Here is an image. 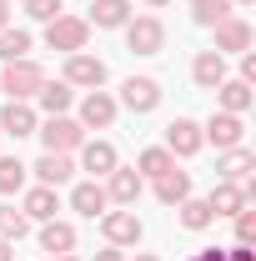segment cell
<instances>
[{
  "label": "cell",
  "mask_w": 256,
  "mask_h": 261,
  "mask_svg": "<svg viewBox=\"0 0 256 261\" xmlns=\"http://www.w3.org/2000/svg\"><path fill=\"white\" fill-rule=\"evenodd\" d=\"M106 206H111V201H106V186H100V181H81V186L70 191V211H81V216H91V221L106 216Z\"/></svg>",
  "instance_id": "obj_17"
},
{
  "label": "cell",
  "mask_w": 256,
  "mask_h": 261,
  "mask_svg": "<svg viewBox=\"0 0 256 261\" xmlns=\"http://www.w3.org/2000/svg\"><path fill=\"white\" fill-rule=\"evenodd\" d=\"M116 106H126V111H136V116H151L161 106V81H151V75H131L126 86H121V100Z\"/></svg>",
  "instance_id": "obj_7"
},
{
  "label": "cell",
  "mask_w": 256,
  "mask_h": 261,
  "mask_svg": "<svg viewBox=\"0 0 256 261\" xmlns=\"http://www.w3.org/2000/svg\"><path fill=\"white\" fill-rule=\"evenodd\" d=\"M231 15V0H191V20L196 25H221Z\"/></svg>",
  "instance_id": "obj_30"
},
{
  "label": "cell",
  "mask_w": 256,
  "mask_h": 261,
  "mask_svg": "<svg viewBox=\"0 0 256 261\" xmlns=\"http://www.w3.org/2000/svg\"><path fill=\"white\" fill-rule=\"evenodd\" d=\"M40 81H45V70L25 56V61H5V70H0V91L10 100H31L35 91H40Z\"/></svg>",
  "instance_id": "obj_1"
},
{
  "label": "cell",
  "mask_w": 256,
  "mask_h": 261,
  "mask_svg": "<svg viewBox=\"0 0 256 261\" xmlns=\"http://www.w3.org/2000/svg\"><path fill=\"white\" fill-rule=\"evenodd\" d=\"M25 231H31L25 211H15V206H0V241H20Z\"/></svg>",
  "instance_id": "obj_31"
},
{
  "label": "cell",
  "mask_w": 256,
  "mask_h": 261,
  "mask_svg": "<svg viewBox=\"0 0 256 261\" xmlns=\"http://www.w3.org/2000/svg\"><path fill=\"white\" fill-rule=\"evenodd\" d=\"M25 56H31V31L5 25L0 31V61H25Z\"/></svg>",
  "instance_id": "obj_28"
},
{
  "label": "cell",
  "mask_w": 256,
  "mask_h": 261,
  "mask_svg": "<svg viewBox=\"0 0 256 261\" xmlns=\"http://www.w3.org/2000/svg\"><path fill=\"white\" fill-rule=\"evenodd\" d=\"M206 141H201V126L196 121H186V116H176L171 126H166V151L171 156H196Z\"/></svg>",
  "instance_id": "obj_11"
},
{
  "label": "cell",
  "mask_w": 256,
  "mask_h": 261,
  "mask_svg": "<svg viewBox=\"0 0 256 261\" xmlns=\"http://www.w3.org/2000/svg\"><path fill=\"white\" fill-rule=\"evenodd\" d=\"M206 206H211V216H236V211H246V191H241V181H216L211 196H206Z\"/></svg>",
  "instance_id": "obj_14"
},
{
  "label": "cell",
  "mask_w": 256,
  "mask_h": 261,
  "mask_svg": "<svg viewBox=\"0 0 256 261\" xmlns=\"http://www.w3.org/2000/svg\"><path fill=\"white\" fill-rule=\"evenodd\" d=\"M25 171H31V166L20 161V156H0V196L20 191V186H25Z\"/></svg>",
  "instance_id": "obj_29"
},
{
  "label": "cell",
  "mask_w": 256,
  "mask_h": 261,
  "mask_svg": "<svg viewBox=\"0 0 256 261\" xmlns=\"http://www.w3.org/2000/svg\"><path fill=\"white\" fill-rule=\"evenodd\" d=\"M10 25V0H0V31Z\"/></svg>",
  "instance_id": "obj_38"
},
{
  "label": "cell",
  "mask_w": 256,
  "mask_h": 261,
  "mask_svg": "<svg viewBox=\"0 0 256 261\" xmlns=\"http://www.w3.org/2000/svg\"><path fill=\"white\" fill-rule=\"evenodd\" d=\"M216 100H221V111H231V116H246L251 111V86L246 81H221L216 86Z\"/></svg>",
  "instance_id": "obj_25"
},
{
  "label": "cell",
  "mask_w": 256,
  "mask_h": 261,
  "mask_svg": "<svg viewBox=\"0 0 256 261\" xmlns=\"http://www.w3.org/2000/svg\"><path fill=\"white\" fill-rule=\"evenodd\" d=\"M141 216L136 211H106L100 216V236H106V246H136L141 241Z\"/></svg>",
  "instance_id": "obj_8"
},
{
  "label": "cell",
  "mask_w": 256,
  "mask_h": 261,
  "mask_svg": "<svg viewBox=\"0 0 256 261\" xmlns=\"http://www.w3.org/2000/svg\"><path fill=\"white\" fill-rule=\"evenodd\" d=\"M50 261H81V256H70V251H65V256H50Z\"/></svg>",
  "instance_id": "obj_40"
},
{
  "label": "cell",
  "mask_w": 256,
  "mask_h": 261,
  "mask_svg": "<svg viewBox=\"0 0 256 261\" xmlns=\"http://www.w3.org/2000/svg\"><path fill=\"white\" fill-rule=\"evenodd\" d=\"M141 186H146V176H141L136 166H116V171L106 176V201H116V206H136V201H141Z\"/></svg>",
  "instance_id": "obj_9"
},
{
  "label": "cell",
  "mask_w": 256,
  "mask_h": 261,
  "mask_svg": "<svg viewBox=\"0 0 256 261\" xmlns=\"http://www.w3.org/2000/svg\"><path fill=\"white\" fill-rule=\"evenodd\" d=\"M146 5H156V10H161V5H171V0H146Z\"/></svg>",
  "instance_id": "obj_41"
},
{
  "label": "cell",
  "mask_w": 256,
  "mask_h": 261,
  "mask_svg": "<svg viewBox=\"0 0 256 261\" xmlns=\"http://www.w3.org/2000/svg\"><path fill=\"white\" fill-rule=\"evenodd\" d=\"M256 241V211H236V246Z\"/></svg>",
  "instance_id": "obj_33"
},
{
  "label": "cell",
  "mask_w": 256,
  "mask_h": 261,
  "mask_svg": "<svg viewBox=\"0 0 256 261\" xmlns=\"http://www.w3.org/2000/svg\"><path fill=\"white\" fill-rule=\"evenodd\" d=\"M126 20H131V0H96L86 25H100V31H121Z\"/></svg>",
  "instance_id": "obj_21"
},
{
  "label": "cell",
  "mask_w": 256,
  "mask_h": 261,
  "mask_svg": "<svg viewBox=\"0 0 256 261\" xmlns=\"http://www.w3.org/2000/svg\"><path fill=\"white\" fill-rule=\"evenodd\" d=\"M96 261H126V256H121V246H106V251H96Z\"/></svg>",
  "instance_id": "obj_36"
},
{
  "label": "cell",
  "mask_w": 256,
  "mask_h": 261,
  "mask_svg": "<svg viewBox=\"0 0 256 261\" xmlns=\"http://www.w3.org/2000/svg\"><path fill=\"white\" fill-rule=\"evenodd\" d=\"M116 111H121V106H116L111 91H91V96L81 100V126L86 130H106L111 121H116Z\"/></svg>",
  "instance_id": "obj_10"
},
{
  "label": "cell",
  "mask_w": 256,
  "mask_h": 261,
  "mask_svg": "<svg viewBox=\"0 0 256 261\" xmlns=\"http://www.w3.org/2000/svg\"><path fill=\"white\" fill-rule=\"evenodd\" d=\"M186 196H191V176H186V171L171 166L166 176H156V201H161V206H181Z\"/></svg>",
  "instance_id": "obj_22"
},
{
  "label": "cell",
  "mask_w": 256,
  "mask_h": 261,
  "mask_svg": "<svg viewBox=\"0 0 256 261\" xmlns=\"http://www.w3.org/2000/svg\"><path fill=\"white\" fill-rule=\"evenodd\" d=\"M191 261H226L221 246H206V251H191Z\"/></svg>",
  "instance_id": "obj_35"
},
{
  "label": "cell",
  "mask_w": 256,
  "mask_h": 261,
  "mask_svg": "<svg viewBox=\"0 0 256 261\" xmlns=\"http://www.w3.org/2000/svg\"><path fill=\"white\" fill-rule=\"evenodd\" d=\"M171 166H176V156H171L166 146H151V151H141V156H136V171H141V176H151V181L166 176Z\"/></svg>",
  "instance_id": "obj_27"
},
{
  "label": "cell",
  "mask_w": 256,
  "mask_h": 261,
  "mask_svg": "<svg viewBox=\"0 0 256 261\" xmlns=\"http://www.w3.org/2000/svg\"><path fill=\"white\" fill-rule=\"evenodd\" d=\"M0 261H15V241H0Z\"/></svg>",
  "instance_id": "obj_37"
},
{
  "label": "cell",
  "mask_w": 256,
  "mask_h": 261,
  "mask_svg": "<svg viewBox=\"0 0 256 261\" xmlns=\"http://www.w3.org/2000/svg\"><path fill=\"white\" fill-rule=\"evenodd\" d=\"M40 251H50V256L75 251V226L70 221H40Z\"/></svg>",
  "instance_id": "obj_20"
},
{
  "label": "cell",
  "mask_w": 256,
  "mask_h": 261,
  "mask_svg": "<svg viewBox=\"0 0 256 261\" xmlns=\"http://www.w3.org/2000/svg\"><path fill=\"white\" fill-rule=\"evenodd\" d=\"M216 31V56H231V50H251V25L241 20V15H226L221 25H211Z\"/></svg>",
  "instance_id": "obj_12"
},
{
  "label": "cell",
  "mask_w": 256,
  "mask_h": 261,
  "mask_svg": "<svg viewBox=\"0 0 256 261\" xmlns=\"http://www.w3.org/2000/svg\"><path fill=\"white\" fill-rule=\"evenodd\" d=\"M161 45H166L161 15H136V20H126V50L131 56H156Z\"/></svg>",
  "instance_id": "obj_4"
},
{
  "label": "cell",
  "mask_w": 256,
  "mask_h": 261,
  "mask_svg": "<svg viewBox=\"0 0 256 261\" xmlns=\"http://www.w3.org/2000/svg\"><path fill=\"white\" fill-rule=\"evenodd\" d=\"M35 136L45 141V151H56V156H70V151H81V141H86V126H81V121H70V116H50L45 126H35Z\"/></svg>",
  "instance_id": "obj_2"
},
{
  "label": "cell",
  "mask_w": 256,
  "mask_h": 261,
  "mask_svg": "<svg viewBox=\"0 0 256 261\" xmlns=\"http://www.w3.org/2000/svg\"><path fill=\"white\" fill-rule=\"evenodd\" d=\"M20 211H25V221H56V211H61L56 186H31L25 201H20Z\"/></svg>",
  "instance_id": "obj_13"
},
{
  "label": "cell",
  "mask_w": 256,
  "mask_h": 261,
  "mask_svg": "<svg viewBox=\"0 0 256 261\" xmlns=\"http://www.w3.org/2000/svg\"><path fill=\"white\" fill-rule=\"evenodd\" d=\"M201 141H211L216 151H231V146H241V141H246V121H241V116H231V111H211V121L201 126Z\"/></svg>",
  "instance_id": "obj_6"
},
{
  "label": "cell",
  "mask_w": 256,
  "mask_h": 261,
  "mask_svg": "<svg viewBox=\"0 0 256 261\" xmlns=\"http://www.w3.org/2000/svg\"><path fill=\"white\" fill-rule=\"evenodd\" d=\"M31 171H35V181H40V186H65L75 166H70V156H56V151H45V156H40Z\"/></svg>",
  "instance_id": "obj_23"
},
{
  "label": "cell",
  "mask_w": 256,
  "mask_h": 261,
  "mask_svg": "<svg viewBox=\"0 0 256 261\" xmlns=\"http://www.w3.org/2000/svg\"><path fill=\"white\" fill-rule=\"evenodd\" d=\"M136 261H161V256H151V251H141V256H136Z\"/></svg>",
  "instance_id": "obj_39"
},
{
  "label": "cell",
  "mask_w": 256,
  "mask_h": 261,
  "mask_svg": "<svg viewBox=\"0 0 256 261\" xmlns=\"http://www.w3.org/2000/svg\"><path fill=\"white\" fill-rule=\"evenodd\" d=\"M176 211H181V226H186V231H206L211 221H216V216H211V206H206V196H186Z\"/></svg>",
  "instance_id": "obj_26"
},
{
  "label": "cell",
  "mask_w": 256,
  "mask_h": 261,
  "mask_svg": "<svg viewBox=\"0 0 256 261\" xmlns=\"http://www.w3.org/2000/svg\"><path fill=\"white\" fill-rule=\"evenodd\" d=\"M70 91H75V86H65V81H40L35 100H40L45 116H65V111H70Z\"/></svg>",
  "instance_id": "obj_24"
},
{
  "label": "cell",
  "mask_w": 256,
  "mask_h": 261,
  "mask_svg": "<svg viewBox=\"0 0 256 261\" xmlns=\"http://www.w3.org/2000/svg\"><path fill=\"white\" fill-rule=\"evenodd\" d=\"M251 171H256V156L246 146H231V151H221V161H216V181H246Z\"/></svg>",
  "instance_id": "obj_19"
},
{
  "label": "cell",
  "mask_w": 256,
  "mask_h": 261,
  "mask_svg": "<svg viewBox=\"0 0 256 261\" xmlns=\"http://www.w3.org/2000/svg\"><path fill=\"white\" fill-rule=\"evenodd\" d=\"M106 61L100 56H86V50H75V56H65V86H81V91H100L106 86Z\"/></svg>",
  "instance_id": "obj_5"
},
{
  "label": "cell",
  "mask_w": 256,
  "mask_h": 261,
  "mask_svg": "<svg viewBox=\"0 0 256 261\" xmlns=\"http://www.w3.org/2000/svg\"><path fill=\"white\" fill-rule=\"evenodd\" d=\"M35 126H40V121H35V111L25 100H10V106L0 111V136H15V141H20V136H35Z\"/></svg>",
  "instance_id": "obj_16"
},
{
  "label": "cell",
  "mask_w": 256,
  "mask_h": 261,
  "mask_svg": "<svg viewBox=\"0 0 256 261\" xmlns=\"http://www.w3.org/2000/svg\"><path fill=\"white\" fill-rule=\"evenodd\" d=\"M25 15H31V20H45V25H50L56 15H65V0H25Z\"/></svg>",
  "instance_id": "obj_32"
},
{
  "label": "cell",
  "mask_w": 256,
  "mask_h": 261,
  "mask_svg": "<svg viewBox=\"0 0 256 261\" xmlns=\"http://www.w3.org/2000/svg\"><path fill=\"white\" fill-rule=\"evenodd\" d=\"M116 146L111 141H81V171H91V176H111L116 171Z\"/></svg>",
  "instance_id": "obj_15"
},
{
  "label": "cell",
  "mask_w": 256,
  "mask_h": 261,
  "mask_svg": "<svg viewBox=\"0 0 256 261\" xmlns=\"http://www.w3.org/2000/svg\"><path fill=\"white\" fill-rule=\"evenodd\" d=\"M191 81L201 86V91H216L226 81V56H216V50H201L191 61Z\"/></svg>",
  "instance_id": "obj_18"
},
{
  "label": "cell",
  "mask_w": 256,
  "mask_h": 261,
  "mask_svg": "<svg viewBox=\"0 0 256 261\" xmlns=\"http://www.w3.org/2000/svg\"><path fill=\"white\" fill-rule=\"evenodd\" d=\"M86 40H91V25H86L81 15H56V20L45 25V45H50V50L75 56V50H86Z\"/></svg>",
  "instance_id": "obj_3"
},
{
  "label": "cell",
  "mask_w": 256,
  "mask_h": 261,
  "mask_svg": "<svg viewBox=\"0 0 256 261\" xmlns=\"http://www.w3.org/2000/svg\"><path fill=\"white\" fill-rule=\"evenodd\" d=\"M236 81H246V86L256 81V50H241V75Z\"/></svg>",
  "instance_id": "obj_34"
},
{
  "label": "cell",
  "mask_w": 256,
  "mask_h": 261,
  "mask_svg": "<svg viewBox=\"0 0 256 261\" xmlns=\"http://www.w3.org/2000/svg\"><path fill=\"white\" fill-rule=\"evenodd\" d=\"M231 5H251V0H231Z\"/></svg>",
  "instance_id": "obj_42"
}]
</instances>
